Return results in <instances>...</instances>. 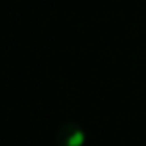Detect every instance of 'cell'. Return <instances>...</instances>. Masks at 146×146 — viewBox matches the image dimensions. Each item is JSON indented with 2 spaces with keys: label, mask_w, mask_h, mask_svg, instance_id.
<instances>
[{
  "label": "cell",
  "mask_w": 146,
  "mask_h": 146,
  "mask_svg": "<svg viewBox=\"0 0 146 146\" xmlns=\"http://www.w3.org/2000/svg\"><path fill=\"white\" fill-rule=\"evenodd\" d=\"M85 143V132L77 123H64L60 126L57 132L58 146H83Z\"/></svg>",
  "instance_id": "6da1fadb"
}]
</instances>
